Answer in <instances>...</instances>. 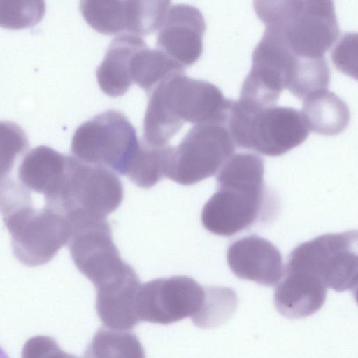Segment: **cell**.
I'll return each mask as SVG.
<instances>
[{"label": "cell", "mask_w": 358, "mask_h": 358, "mask_svg": "<svg viewBox=\"0 0 358 358\" xmlns=\"http://www.w3.org/2000/svg\"><path fill=\"white\" fill-rule=\"evenodd\" d=\"M1 176H6L18 155L23 152L28 141L23 130L17 124L1 122Z\"/></svg>", "instance_id": "29"}, {"label": "cell", "mask_w": 358, "mask_h": 358, "mask_svg": "<svg viewBox=\"0 0 358 358\" xmlns=\"http://www.w3.org/2000/svg\"><path fill=\"white\" fill-rule=\"evenodd\" d=\"M232 100L214 84L173 73L149 93L143 120V140L155 146L168 144L185 122H227Z\"/></svg>", "instance_id": "1"}, {"label": "cell", "mask_w": 358, "mask_h": 358, "mask_svg": "<svg viewBox=\"0 0 358 358\" xmlns=\"http://www.w3.org/2000/svg\"><path fill=\"white\" fill-rule=\"evenodd\" d=\"M86 353L87 356L95 357L145 356L142 345L133 332L108 327L97 331Z\"/></svg>", "instance_id": "24"}, {"label": "cell", "mask_w": 358, "mask_h": 358, "mask_svg": "<svg viewBox=\"0 0 358 358\" xmlns=\"http://www.w3.org/2000/svg\"><path fill=\"white\" fill-rule=\"evenodd\" d=\"M45 13V0H0V24L8 29L34 27Z\"/></svg>", "instance_id": "27"}, {"label": "cell", "mask_w": 358, "mask_h": 358, "mask_svg": "<svg viewBox=\"0 0 358 358\" xmlns=\"http://www.w3.org/2000/svg\"><path fill=\"white\" fill-rule=\"evenodd\" d=\"M302 113L310 131L333 136L341 133L350 121L346 103L328 89L313 93L303 100Z\"/></svg>", "instance_id": "19"}, {"label": "cell", "mask_w": 358, "mask_h": 358, "mask_svg": "<svg viewBox=\"0 0 358 358\" xmlns=\"http://www.w3.org/2000/svg\"><path fill=\"white\" fill-rule=\"evenodd\" d=\"M327 288L310 273L286 266L274 292L275 308L287 318L309 317L324 305Z\"/></svg>", "instance_id": "15"}, {"label": "cell", "mask_w": 358, "mask_h": 358, "mask_svg": "<svg viewBox=\"0 0 358 358\" xmlns=\"http://www.w3.org/2000/svg\"><path fill=\"white\" fill-rule=\"evenodd\" d=\"M236 146L227 123L194 124L177 146L168 145L165 177L182 185L199 182L217 173Z\"/></svg>", "instance_id": "5"}, {"label": "cell", "mask_w": 358, "mask_h": 358, "mask_svg": "<svg viewBox=\"0 0 358 358\" xmlns=\"http://www.w3.org/2000/svg\"><path fill=\"white\" fill-rule=\"evenodd\" d=\"M123 194L121 180L113 171L69 156L66 178L49 208L66 216L106 218L120 206Z\"/></svg>", "instance_id": "9"}, {"label": "cell", "mask_w": 358, "mask_h": 358, "mask_svg": "<svg viewBox=\"0 0 358 358\" xmlns=\"http://www.w3.org/2000/svg\"><path fill=\"white\" fill-rule=\"evenodd\" d=\"M329 82L330 70L324 57H298L297 65L287 90L294 96L303 100L313 93L328 89Z\"/></svg>", "instance_id": "25"}, {"label": "cell", "mask_w": 358, "mask_h": 358, "mask_svg": "<svg viewBox=\"0 0 358 358\" xmlns=\"http://www.w3.org/2000/svg\"><path fill=\"white\" fill-rule=\"evenodd\" d=\"M297 57L274 32L265 29L254 49L239 99L257 107L275 105L294 74Z\"/></svg>", "instance_id": "11"}, {"label": "cell", "mask_w": 358, "mask_h": 358, "mask_svg": "<svg viewBox=\"0 0 358 358\" xmlns=\"http://www.w3.org/2000/svg\"><path fill=\"white\" fill-rule=\"evenodd\" d=\"M352 289L354 298L355 299L356 303L358 305V281Z\"/></svg>", "instance_id": "30"}, {"label": "cell", "mask_w": 358, "mask_h": 358, "mask_svg": "<svg viewBox=\"0 0 358 358\" xmlns=\"http://www.w3.org/2000/svg\"><path fill=\"white\" fill-rule=\"evenodd\" d=\"M140 142L126 116L108 110L78 127L72 138L71 152L82 162L127 175Z\"/></svg>", "instance_id": "6"}, {"label": "cell", "mask_w": 358, "mask_h": 358, "mask_svg": "<svg viewBox=\"0 0 358 358\" xmlns=\"http://www.w3.org/2000/svg\"><path fill=\"white\" fill-rule=\"evenodd\" d=\"M286 266L310 273L336 292L352 289L358 281V230L302 243L291 252Z\"/></svg>", "instance_id": "7"}, {"label": "cell", "mask_w": 358, "mask_h": 358, "mask_svg": "<svg viewBox=\"0 0 358 358\" xmlns=\"http://www.w3.org/2000/svg\"><path fill=\"white\" fill-rule=\"evenodd\" d=\"M206 297L199 313L192 319L194 324L201 328L215 327L223 323L234 312L237 297L228 287H206Z\"/></svg>", "instance_id": "26"}, {"label": "cell", "mask_w": 358, "mask_h": 358, "mask_svg": "<svg viewBox=\"0 0 358 358\" xmlns=\"http://www.w3.org/2000/svg\"><path fill=\"white\" fill-rule=\"evenodd\" d=\"M2 216L11 235L13 253L26 266L50 262L71 236L68 217L46 206L36 210L32 204L25 205Z\"/></svg>", "instance_id": "8"}, {"label": "cell", "mask_w": 358, "mask_h": 358, "mask_svg": "<svg viewBox=\"0 0 358 358\" xmlns=\"http://www.w3.org/2000/svg\"><path fill=\"white\" fill-rule=\"evenodd\" d=\"M80 13L94 30L114 35L126 30L124 0H80Z\"/></svg>", "instance_id": "23"}, {"label": "cell", "mask_w": 358, "mask_h": 358, "mask_svg": "<svg viewBox=\"0 0 358 358\" xmlns=\"http://www.w3.org/2000/svg\"><path fill=\"white\" fill-rule=\"evenodd\" d=\"M146 45L143 39L133 34H121L110 43L105 57L96 69L100 89L106 95H124L134 83L130 64L135 52Z\"/></svg>", "instance_id": "18"}, {"label": "cell", "mask_w": 358, "mask_h": 358, "mask_svg": "<svg viewBox=\"0 0 358 358\" xmlns=\"http://www.w3.org/2000/svg\"><path fill=\"white\" fill-rule=\"evenodd\" d=\"M253 7L299 57H324L339 34L334 0H253Z\"/></svg>", "instance_id": "3"}, {"label": "cell", "mask_w": 358, "mask_h": 358, "mask_svg": "<svg viewBox=\"0 0 358 358\" xmlns=\"http://www.w3.org/2000/svg\"><path fill=\"white\" fill-rule=\"evenodd\" d=\"M227 126L236 146L270 157L301 145L310 129L302 111L275 105L256 107L232 100Z\"/></svg>", "instance_id": "4"}, {"label": "cell", "mask_w": 358, "mask_h": 358, "mask_svg": "<svg viewBox=\"0 0 358 358\" xmlns=\"http://www.w3.org/2000/svg\"><path fill=\"white\" fill-rule=\"evenodd\" d=\"M69 155L48 146L40 145L29 150L18 167L20 184L29 191L43 194L45 206L57 198L64 182Z\"/></svg>", "instance_id": "17"}, {"label": "cell", "mask_w": 358, "mask_h": 358, "mask_svg": "<svg viewBox=\"0 0 358 358\" xmlns=\"http://www.w3.org/2000/svg\"><path fill=\"white\" fill-rule=\"evenodd\" d=\"M185 71V67L162 50L147 45L134 55L130 73L134 83L148 94L170 75Z\"/></svg>", "instance_id": "20"}, {"label": "cell", "mask_w": 358, "mask_h": 358, "mask_svg": "<svg viewBox=\"0 0 358 358\" xmlns=\"http://www.w3.org/2000/svg\"><path fill=\"white\" fill-rule=\"evenodd\" d=\"M206 288L184 275L162 278L141 285L136 310L140 321L169 324L185 317L192 319L202 309Z\"/></svg>", "instance_id": "12"}, {"label": "cell", "mask_w": 358, "mask_h": 358, "mask_svg": "<svg viewBox=\"0 0 358 358\" xmlns=\"http://www.w3.org/2000/svg\"><path fill=\"white\" fill-rule=\"evenodd\" d=\"M264 174V160L258 155L233 154L217 171V190L202 209L206 229L231 236L266 219L271 201Z\"/></svg>", "instance_id": "2"}, {"label": "cell", "mask_w": 358, "mask_h": 358, "mask_svg": "<svg viewBox=\"0 0 358 358\" xmlns=\"http://www.w3.org/2000/svg\"><path fill=\"white\" fill-rule=\"evenodd\" d=\"M168 145L155 146L140 142L127 176L138 187L150 188L165 178Z\"/></svg>", "instance_id": "21"}, {"label": "cell", "mask_w": 358, "mask_h": 358, "mask_svg": "<svg viewBox=\"0 0 358 358\" xmlns=\"http://www.w3.org/2000/svg\"><path fill=\"white\" fill-rule=\"evenodd\" d=\"M141 282L129 265L116 279L96 288V310L105 327L129 330L138 322L136 300Z\"/></svg>", "instance_id": "16"}, {"label": "cell", "mask_w": 358, "mask_h": 358, "mask_svg": "<svg viewBox=\"0 0 358 358\" xmlns=\"http://www.w3.org/2000/svg\"><path fill=\"white\" fill-rule=\"evenodd\" d=\"M335 67L358 80V32L344 33L331 54Z\"/></svg>", "instance_id": "28"}, {"label": "cell", "mask_w": 358, "mask_h": 358, "mask_svg": "<svg viewBox=\"0 0 358 358\" xmlns=\"http://www.w3.org/2000/svg\"><path fill=\"white\" fill-rule=\"evenodd\" d=\"M227 259L236 277L264 286L277 285L283 275L280 252L271 242L257 235L232 243L227 250Z\"/></svg>", "instance_id": "14"}, {"label": "cell", "mask_w": 358, "mask_h": 358, "mask_svg": "<svg viewBox=\"0 0 358 358\" xmlns=\"http://www.w3.org/2000/svg\"><path fill=\"white\" fill-rule=\"evenodd\" d=\"M69 221L72 233L68 245L71 258L96 288L125 271L129 264L122 260L106 218L80 215Z\"/></svg>", "instance_id": "10"}, {"label": "cell", "mask_w": 358, "mask_h": 358, "mask_svg": "<svg viewBox=\"0 0 358 358\" xmlns=\"http://www.w3.org/2000/svg\"><path fill=\"white\" fill-rule=\"evenodd\" d=\"M206 25L201 11L187 4L171 6L159 29L156 45L185 68L195 64L203 52Z\"/></svg>", "instance_id": "13"}, {"label": "cell", "mask_w": 358, "mask_h": 358, "mask_svg": "<svg viewBox=\"0 0 358 358\" xmlns=\"http://www.w3.org/2000/svg\"><path fill=\"white\" fill-rule=\"evenodd\" d=\"M126 31L139 36L159 29L170 8L171 0H124Z\"/></svg>", "instance_id": "22"}]
</instances>
